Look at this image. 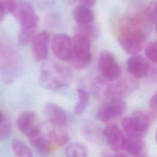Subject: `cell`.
Listing matches in <instances>:
<instances>
[{"label": "cell", "mask_w": 157, "mask_h": 157, "mask_svg": "<svg viewBox=\"0 0 157 157\" xmlns=\"http://www.w3.org/2000/svg\"><path fill=\"white\" fill-rule=\"evenodd\" d=\"M71 80V71L60 63L47 61L41 66L39 80L46 89L55 91L63 89L70 84Z\"/></svg>", "instance_id": "1"}, {"label": "cell", "mask_w": 157, "mask_h": 157, "mask_svg": "<svg viewBox=\"0 0 157 157\" xmlns=\"http://www.w3.org/2000/svg\"><path fill=\"white\" fill-rule=\"evenodd\" d=\"M23 63L20 55L9 46L3 47L0 50V73L7 84L14 82L21 75Z\"/></svg>", "instance_id": "2"}, {"label": "cell", "mask_w": 157, "mask_h": 157, "mask_svg": "<svg viewBox=\"0 0 157 157\" xmlns=\"http://www.w3.org/2000/svg\"><path fill=\"white\" fill-rule=\"evenodd\" d=\"M137 20L130 22L121 30L118 42L123 50L128 54L136 55L139 53L145 42L146 34L142 26L138 25Z\"/></svg>", "instance_id": "3"}, {"label": "cell", "mask_w": 157, "mask_h": 157, "mask_svg": "<svg viewBox=\"0 0 157 157\" xmlns=\"http://www.w3.org/2000/svg\"><path fill=\"white\" fill-rule=\"evenodd\" d=\"M153 120V115L144 111H136L131 116L123 118L121 125L129 137L142 139L146 136Z\"/></svg>", "instance_id": "4"}, {"label": "cell", "mask_w": 157, "mask_h": 157, "mask_svg": "<svg viewBox=\"0 0 157 157\" xmlns=\"http://www.w3.org/2000/svg\"><path fill=\"white\" fill-rule=\"evenodd\" d=\"M72 55L70 63L75 69L86 68L91 59L90 38L82 33H75L72 39Z\"/></svg>", "instance_id": "5"}, {"label": "cell", "mask_w": 157, "mask_h": 157, "mask_svg": "<svg viewBox=\"0 0 157 157\" xmlns=\"http://www.w3.org/2000/svg\"><path fill=\"white\" fill-rule=\"evenodd\" d=\"M12 13L20 23L21 29H36L39 18L34 9L28 1H17Z\"/></svg>", "instance_id": "6"}, {"label": "cell", "mask_w": 157, "mask_h": 157, "mask_svg": "<svg viewBox=\"0 0 157 157\" xmlns=\"http://www.w3.org/2000/svg\"><path fill=\"white\" fill-rule=\"evenodd\" d=\"M98 68L101 77L106 80L115 81L121 74V68L115 56L109 51H104L100 55Z\"/></svg>", "instance_id": "7"}, {"label": "cell", "mask_w": 157, "mask_h": 157, "mask_svg": "<svg viewBox=\"0 0 157 157\" xmlns=\"http://www.w3.org/2000/svg\"><path fill=\"white\" fill-rule=\"evenodd\" d=\"M125 109L126 104L122 99H108L98 109L96 112V118L103 123H107L120 117Z\"/></svg>", "instance_id": "8"}, {"label": "cell", "mask_w": 157, "mask_h": 157, "mask_svg": "<svg viewBox=\"0 0 157 157\" xmlns=\"http://www.w3.org/2000/svg\"><path fill=\"white\" fill-rule=\"evenodd\" d=\"M53 55L62 61H70L72 55V40L64 33H56L51 39Z\"/></svg>", "instance_id": "9"}, {"label": "cell", "mask_w": 157, "mask_h": 157, "mask_svg": "<svg viewBox=\"0 0 157 157\" xmlns=\"http://www.w3.org/2000/svg\"><path fill=\"white\" fill-rule=\"evenodd\" d=\"M52 144L63 146L69 140L66 126L55 123L48 120L40 125Z\"/></svg>", "instance_id": "10"}, {"label": "cell", "mask_w": 157, "mask_h": 157, "mask_svg": "<svg viewBox=\"0 0 157 157\" xmlns=\"http://www.w3.org/2000/svg\"><path fill=\"white\" fill-rule=\"evenodd\" d=\"M30 144L42 156H48L52 148V143L41 126L38 124L35 130L28 137Z\"/></svg>", "instance_id": "11"}, {"label": "cell", "mask_w": 157, "mask_h": 157, "mask_svg": "<svg viewBox=\"0 0 157 157\" xmlns=\"http://www.w3.org/2000/svg\"><path fill=\"white\" fill-rule=\"evenodd\" d=\"M50 35L47 31H41L34 36L31 41V50L34 58L38 61H44L48 55V45Z\"/></svg>", "instance_id": "12"}, {"label": "cell", "mask_w": 157, "mask_h": 157, "mask_svg": "<svg viewBox=\"0 0 157 157\" xmlns=\"http://www.w3.org/2000/svg\"><path fill=\"white\" fill-rule=\"evenodd\" d=\"M136 86L135 82L131 79H121L108 86L104 94L108 99H121L131 92L135 88Z\"/></svg>", "instance_id": "13"}, {"label": "cell", "mask_w": 157, "mask_h": 157, "mask_svg": "<svg viewBox=\"0 0 157 157\" xmlns=\"http://www.w3.org/2000/svg\"><path fill=\"white\" fill-rule=\"evenodd\" d=\"M150 66L148 61L140 55H134L127 61L129 73L136 78H142L148 75Z\"/></svg>", "instance_id": "14"}, {"label": "cell", "mask_w": 157, "mask_h": 157, "mask_svg": "<svg viewBox=\"0 0 157 157\" xmlns=\"http://www.w3.org/2000/svg\"><path fill=\"white\" fill-rule=\"evenodd\" d=\"M36 121V115L32 111L26 110L20 113L16 123L19 131L28 137L38 126Z\"/></svg>", "instance_id": "15"}, {"label": "cell", "mask_w": 157, "mask_h": 157, "mask_svg": "<svg viewBox=\"0 0 157 157\" xmlns=\"http://www.w3.org/2000/svg\"><path fill=\"white\" fill-rule=\"evenodd\" d=\"M103 134L109 146L113 150L122 149L125 137L119 127L116 124H110L104 129Z\"/></svg>", "instance_id": "16"}, {"label": "cell", "mask_w": 157, "mask_h": 157, "mask_svg": "<svg viewBox=\"0 0 157 157\" xmlns=\"http://www.w3.org/2000/svg\"><path fill=\"white\" fill-rule=\"evenodd\" d=\"M44 112L52 122L66 126L67 122V113L58 104L53 102H48L45 106Z\"/></svg>", "instance_id": "17"}, {"label": "cell", "mask_w": 157, "mask_h": 157, "mask_svg": "<svg viewBox=\"0 0 157 157\" xmlns=\"http://www.w3.org/2000/svg\"><path fill=\"white\" fill-rule=\"evenodd\" d=\"M121 150L134 156L140 157L145 153V146L141 139L125 138Z\"/></svg>", "instance_id": "18"}, {"label": "cell", "mask_w": 157, "mask_h": 157, "mask_svg": "<svg viewBox=\"0 0 157 157\" xmlns=\"http://www.w3.org/2000/svg\"><path fill=\"white\" fill-rule=\"evenodd\" d=\"M73 16L78 25H88L93 24L94 17L90 7L80 5L73 11Z\"/></svg>", "instance_id": "19"}, {"label": "cell", "mask_w": 157, "mask_h": 157, "mask_svg": "<svg viewBox=\"0 0 157 157\" xmlns=\"http://www.w3.org/2000/svg\"><path fill=\"white\" fill-rule=\"evenodd\" d=\"M78 101L74 107V113L82 115L86 110L90 99V94L85 88H80L77 90Z\"/></svg>", "instance_id": "20"}, {"label": "cell", "mask_w": 157, "mask_h": 157, "mask_svg": "<svg viewBox=\"0 0 157 157\" xmlns=\"http://www.w3.org/2000/svg\"><path fill=\"white\" fill-rule=\"evenodd\" d=\"M12 148L15 157H33L30 148L25 143L18 139L13 140Z\"/></svg>", "instance_id": "21"}, {"label": "cell", "mask_w": 157, "mask_h": 157, "mask_svg": "<svg viewBox=\"0 0 157 157\" xmlns=\"http://www.w3.org/2000/svg\"><path fill=\"white\" fill-rule=\"evenodd\" d=\"M66 157H86V150L85 147L79 143H72L65 148Z\"/></svg>", "instance_id": "22"}, {"label": "cell", "mask_w": 157, "mask_h": 157, "mask_svg": "<svg viewBox=\"0 0 157 157\" xmlns=\"http://www.w3.org/2000/svg\"><path fill=\"white\" fill-rule=\"evenodd\" d=\"M36 35V29H21L18 36V43L20 45H26L31 42Z\"/></svg>", "instance_id": "23"}, {"label": "cell", "mask_w": 157, "mask_h": 157, "mask_svg": "<svg viewBox=\"0 0 157 157\" xmlns=\"http://www.w3.org/2000/svg\"><path fill=\"white\" fill-rule=\"evenodd\" d=\"M145 54L149 60L157 63V41L149 42L145 48Z\"/></svg>", "instance_id": "24"}, {"label": "cell", "mask_w": 157, "mask_h": 157, "mask_svg": "<svg viewBox=\"0 0 157 157\" xmlns=\"http://www.w3.org/2000/svg\"><path fill=\"white\" fill-rule=\"evenodd\" d=\"M12 132L10 124L6 121H3L0 123V139L3 140L8 138Z\"/></svg>", "instance_id": "25"}, {"label": "cell", "mask_w": 157, "mask_h": 157, "mask_svg": "<svg viewBox=\"0 0 157 157\" xmlns=\"http://www.w3.org/2000/svg\"><path fill=\"white\" fill-rule=\"evenodd\" d=\"M17 2L16 0H0V6L6 13H12L15 8Z\"/></svg>", "instance_id": "26"}, {"label": "cell", "mask_w": 157, "mask_h": 157, "mask_svg": "<svg viewBox=\"0 0 157 157\" xmlns=\"http://www.w3.org/2000/svg\"><path fill=\"white\" fill-rule=\"evenodd\" d=\"M149 105L151 110L157 115V91L152 95Z\"/></svg>", "instance_id": "27"}, {"label": "cell", "mask_w": 157, "mask_h": 157, "mask_svg": "<svg viewBox=\"0 0 157 157\" xmlns=\"http://www.w3.org/2000/svg\"><path fill=\"white\" fill-rule=\"evenodd\" d=\"M149 80L153 83H157V66L150 67L148 75Z\"/></svg>", "instance_id": "28"}, {"label": "cell", "mask_w": 157, "mask_h": 157, "mask_svg": "<svg viewBox=\"0 0 157 157\" xmlns=\"http://www.w3.org/2000/svg\"><path fill=\"white\" fill-rule=\"evenodd\" d=\"M96 0H78L81 5L91 7H93L95 3H96Z\"/></svg>", "instance_id": "29"}, {"label": "cell", "mask_w": 157, "mask_h": 157, "mask_svg": "<svg viewBox=\"0 0 157 157\" xmlns=\"http://www.w3.org/2000/svg\"><path fill=\"white\" fill-rule=\"evenodd\" d=\"M40 1V4L42 6H50L52 4H53L55 0H39Z\"/></svg>", "instance_id": "30"}, {"label": "cell", "mask_w": 157, "mask_h": 157, "mask_svg": "<svg viewBox=\"0 0 157 157\" xmlns=\"http://www.w3.org/2000/svg\"><path fill=\"white\" fill-rule=\"evenodd\" d=\"M6 13L5 12V11L4 10V9L0 6V22H1V21L3 20Z\"/></svg>", "instance_id": "31"}, {"label": "cell", "mask_w": 157, "mask_h": 157, "mask_svg": "<svg viewBox=\"0 0 157 157\" xmlns=\"http://www.w3.org/2000/svg\"><path fill=\"white\" fill-rule=\"evenodd\" d=\"M112 157H129L127 155H124V154H122V153H118V154H115L113 156H112Z\"/></svg>", "instance_id": "32"}, {"label": "cell", "mask_w": 157, "mask_h": 157, "mask_svg": "<svg viewBox=\"0 0 157 157\" xmlns=\"http://www.w3.org/2000/svg\"><path fill=\"white\" fill-rule=\"evenodd\" d=\"M4 120V118H3V115L2 114V113L0 112V123H1Z\"/></svg>", "instance_id": "33"}, {"label": "cell", "mask_w": 157, "mask_h": 157, "mask_svg": "<svg viewBox=\"0 0 157 157\" xmlns=\"http://www.w3.org/2000/svg\"><path fill=\"white\" fill-rule=\"evenodd\" d=\"M156 142H157V132H156Z\"/></svg>", "instance_id": "34"}, {"label": "cell", "mask_w": 157, "mask_h": 157, "mask_svg": "<svg viewBox=\"0 0 157 157\" xmlns=\"http://www.w3.org/2000/svg\"><path fill=\"white\" fill-rule=\"evenodd\" d=\"M156 29H157V26H156Z\"/></svg>", "instance_id": "35"}]
</instances>
